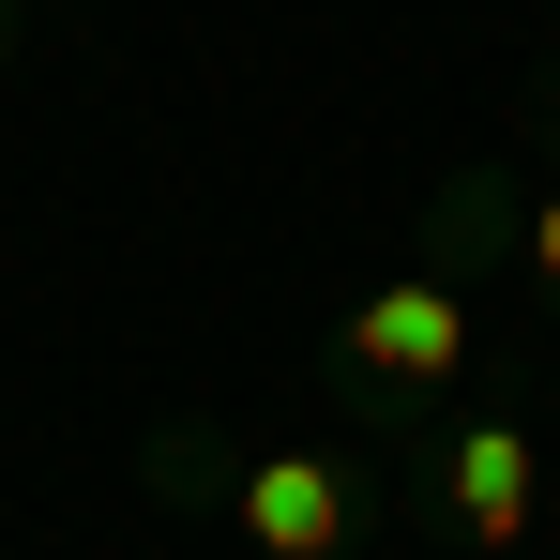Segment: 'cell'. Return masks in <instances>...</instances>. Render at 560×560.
Returning <instances> with one entry per match:
<instances>
[{"mask_svg":"<svg viewBox=\"0 0 560 560\" xmlns=\"http://www.w3.org/2000/svg\"><path fill=\"white\" fill-rule=\"evenodd\" d=\"M500 273L530 288V303H560V167H530V183H515V258H500Z\"/></svg>","mask_w":560,"mask_h":560,"instance_id":"277c9868","label":"cell"},{"mask_svg":"<svg viewBox=\"0 0 560 560\" xmlns=\"http://www.w3.org/2000/svg\"><path fill=\"white\" fill-rule=\"evenodd\" d=\"M515 121H530V167H560V61L530 77V92H515Z\"/></svg>","mask_w":560,"mask_h":560,"instance_id":"5b68a950","label":"cell"},{"mask_svg":"<svg viewBox=\"0 0 560 560\" xmlns=\"http://www.w3.org/2000/svg\"><path fill=\"white\" fill-rule=\"evenodd\" d=\"M469 364H485V303H469L455 258H409L394 288H364L334 334H318V378H334V409L349 424H424V409H455Z\"/></svg>","mask_w":560,"mask_h":560,"instance_id":"6da1fadb","label":"cell"},{"mask_svg":"<svg viewBox=\"0 0 560 560\" xmlns=\"http://www.w3.org/2000/svg\"><path fill=\"white\" fill-rule=\"evenodd\" d=\"M530 409H424L409 424V530H440L455 560H530Z\"/></svg>","mask_w":560,"mask_h":560,"instance_id":"7a4b0ae2","label":"cell"},{"mask_svg":"<svg viewBox=\"0 0 560 560\" xmlns=\"http://www.w3.org/2000/svg\"><path fill=\"white\" fill-rule=\"evenodd\" d=\"M15 46H31V0H0V77H15Z\"/></svg>","mask_w":560,"mask_h":560,"instance_id":"8992f818","label":"cell"},{"mask_svg":"<svg viewBox=\"0 0 560 560\" xmlns=\"http://www.w3.org/2000/svg\"><path fill=\"white\" fill-rule=\"evenodd\" d=\"M228 530L258 560H364V485L334 455H228Z\"/></svg>","mask_w":560,"mask_h":560,"instance_id":"3957f363","label":"cell"}]
</instances>
